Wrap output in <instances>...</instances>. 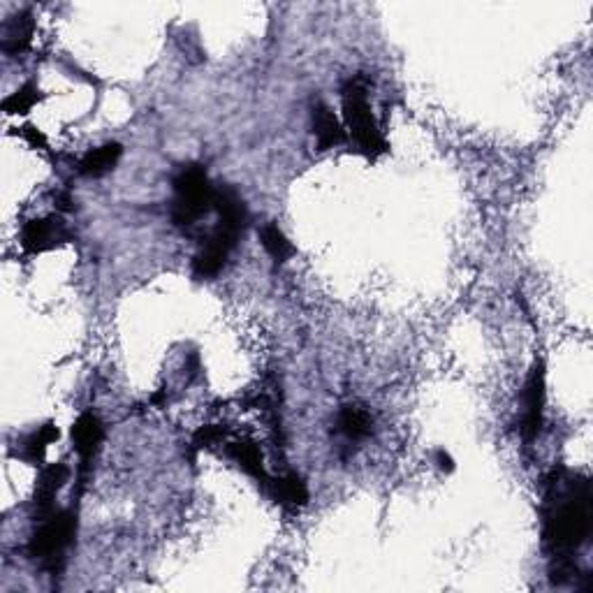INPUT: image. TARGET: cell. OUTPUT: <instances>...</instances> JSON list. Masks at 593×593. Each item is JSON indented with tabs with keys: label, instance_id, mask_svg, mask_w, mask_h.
<instances>
[{
	"label": "cell",
	"instance_id": "d6986e66",
	"mask_svg": "<svg viewBox=\"0 0 593 593\" xmlns=\"http://www.w3.org/2000/svg\"><path fill=\"white\" fill-rule=\"evenodd\" d=\"M40 102V89L35 84H24L21 89L14 91L12 95H7L3 102V109L7 116H17V114H28L31 109Z\"/></svg>",
	"mask_w": 593,
	"mask_h": 593
},
{
	"label": "cell",
	"instance_id": "30bf717a",
	"mask_svg": "<svg viewBox=\"0 0 593 593\" xmlns=\"http://www.w3.org/2000/svg\"><path fill=\"white\" fill-rule=\"evenodd\" d=\"M70 480V466L58 461V464H47L40 468L38 475V485H35V519L47 515L56 508L54 501L56 496L61 494V489L68 485Z\"/></svg>",
	"mask_w": 593,
	"mask_h": 593
},
{
	"label": "cell",
	"instance_id": "ba28073f",
	"mask_svg": "<svg viewBox=\"0 0 593 593\" xmlns=\"http://www.w3.org/2000/svg\"><path fill=\"white\" fill-rule=\"evenodd\" d=\"M105 441V427L102 420L95 413L86 411L77 417V422L72 424V448H75L79 457V473H86L93 464V459L98 457Z\"/></svg>",
	"mask_w": 593,
	"mask_h": 593
},
{
	"label": "cell",
	"instance_id": "4fadbf2b",
	"mask_svg": "<svg viewBox=\"0 0 593 593\" xmlns=\"http://www.w3.org/2000/svg\"><path fill=\"white\" fill-rule=\"evenodd\" d=\"M265 492L272 496L278 505H283V508H302V505H306L311 499L309 485H306V480L295 471H288L278 475V478L269 480Z\"/></svg>",
	"mask_w": 593,
	"mask_h": 593
},
{
	"label": "cell",
	"instance_id": "e0dca14e",
	"mask_svg": "<svg viewBox=\"0 0 593 593\" xmlns=\"http://www.w3.org/2000/svg\"><path fill=\"white\" fill-rule=\"evenodd\" d=\"M371 415L360 406H343L339 413V420H336V427H339V434H343L348 441H364L366 436L371 434Z\"/></svg>",
	"mask_w": 593,
	"mask_h": 593
},
{
	"label": "cell",
	"instance_id": "7a4b0ae2",
	"mask_svg": "<svg viewBox=\"0 0 593 593\" xmlns=\"http://www.w3.org/2000/svg\"><path fill=\"white\" fill-rule=\"evenodd\" d=\"M172 223L181 230L195 228L204 216L214 211L216 186L211 183L207 167L200 163L181 165L172 177Z\"/></svg>",
	"mask_w": 593,
	"mask_h": 593
},
{
	"label": "cell",
	"instance_id": "5bb4252c",
	"mask_svg": "<svg viewBox=\"0 0 593 593\" xmlns=\"http://www.w3.org/2000/svg\"><path fill=\"white\" fill-rule=\"evenodd\" d=\"M58 438H61V431H58L56 424H42V427L21 438L17 457L31 466H42V459H45L49 445L56 443Z\"/></svg>",
	"mask_w": 593,
	"mask_h": 593
},
{
	"label": "cell",
	"instance_id": "603a6c76",
	"mask_svg": "<svg viewBox=\"0 0 593 593\" xmlns=\"http://www.w3.org/2000/svg\"><path fill=\"white\" fill-rule=\"evenodd\" d=\"M56 200H58V202H61V204H58V209H63V211H65V209H70V204H72V200H70V195H65V193H61V195H58V197H56Z\"/></svg>",
	"mask_w": 593,
	"mask_h": 593
},
{
	"label": "cell",
	"instance_id": "9a60e30c",
	"mask_svg": "<svg viewBox=\"0 0 593 593\" xmlns=\"http://www.w3.org/2000/svg\"><path fill=\"white\" fill-rule=\"evenodd\" d=\"M123 156V146L119 142H107L86 153L79 163V174L89 179H100L107 172H112Z\"/></svg>",
	"mask_w": 593,
	"mask_h": 593
},
{
	"label": "cell",
	"instance_id": "8fae6325",
	"mask_svg": "<svg viewBox=\"0 0 593 593\" xmlns=\"http://www.w3.org/2000/svg\"><path fill=\"white\" fill-rule=\"evenodd\" d=\"M214 211L218 216V225L239 234H244L248 223H251V214H248L244 197H241L232 186H216Z\"/></svg>",
	"mask_w": 593,
	"mask_h": 593
},
{
	"label": "cell",
	"instance_id": "2e32d148",
	"mask_svg": "<svg viewBox=\"0 0 593 593\" xmlns=\"http://www.w3.org/2000/svg\"><path fill=\"white\" fill-rule=\"evenodd\" d=\"M35 33V21L31 12H19L17 17H12L5 26L3 35V51L7 56L24 54V51L31 47Z\"/></svg>",
	"mask_w": 593,
	"mask_h": 593
},
{
	"label": "cell",
	"instance_id": "44dd1931",
	"mask_svg": "<svg viewBox=\"0 0 593 593\" xmlns=\"http://www.w3.org/2000/svg\"><path fill=\"white\" fill-rule=\"evenodd\" d=\"M434 464H436L438 468H441L443 473H452V471H455V459H452L445 450H436Z\"/></svg>",
	"mask_w": 593,
	"mask_h": 593
},
{
	"label": "cell",
	"instance_id": "5b68a950",
	"mask_svg": "<svg viewBox=\"0 0 593 593\" xmlns=\"http://www.w3.org/2000/svg\"><path fill=\"white\" fill-rule=\"evenodd\" d=\"M241 237H244V234L223 228V225L216 223L214 230L202 239L200 251H197L193 258V276L197 281H211V278L221 274Z\"/></svg>",
	"mask_w": 593,
	"mask_h": 593
},
{
	"label": "cell",
	"instance_id": "7402d4cb",
	"mask_svg": "<svg viewBox=\"0 0 593 593\" xmlns=\"http://www.w3.org/2000/svg\"><path fill=\"white\" fill-rule=\"evenodd\" d=\"M24 137L28 139V142H31L33 149H45V146H47V139L42 137L40 130H35V128H31V126H26V128H24Z\"/></svg>",
	"mask_w": 593,
	"mask_h": 593
},
{
	"label": "cell",
	"instance_id": "9c48e42d",
	"mask_svg": "<svg viewBox=\"0 0 593 593\" xmlns=\"http://www.w3.org/2000/svg\"><path fill=\"white\" fill-rule=\"evenodd\" d=\"M225 457L232 459L248 478H253L262 489L269 485V473L265 468V455H262L260 443L251 436L234 438V441H225Z\"/></svg>",
	"mask_w": 593,
	"mask_h": 593
},
{
	"label": "cell",
	"instance_id": "8992f818",
	"mask_svg": "<svg viewBox=\"0 0 593 593\" xmlns=\"http://www.w3.org/2000/svg\"><path fill=\"white\" fill-rule=\"evenodd\" d=\"M545 401H547V385H545V364L536 362L531 366L529 378H526L522 390V422L519 431L526 443H533L543 431L545 422Z\"/></svg>",
	"mask_w": 593,
	"mask_h": 593
},
{
	"label": "cell",
	"instance_id": "52a82bcc",
	"mask_svg": "<svg viewBox=\"0 0 593 593\" xmlns=\"http://www.w3.org/2000/svg\"><path fill=\"white\" fill-rule=\"evenodd\" d=\"M19 241L28 255H40L68 244V241H72V232L61 221V216H42L33 218L21 228Z\"/></svg>",
	"mask_w": 593,
	"mask_h": 593
},
{
	"label": "cell",
	"instance_id": "ffe728a7",
	"mask_svg": "<svg viewBox=\"0 0 593 593\" xmlns=\"http://www.w3.org/2000/svg\"><path fill=\"white\" fill-rule=\"evenodd\" d=\"M225 438H228V429L223 424H207L193 436V445L197 450H209L218 443H225Z\"/></svg>",
	"mask_w": 593,
	"mask_h": 593
},
{
	"label": "cell",
	"instance_id": "ac0fdd59",
	"mask_svg": "<svg viewBox=\"0 0 593 593\" xmlns=\"http://www.w3.org/2000/svg\"><path fill=\"white\" fill-rule=\"evenodd\" d=\"M260 241H262V248H265L269 258H272L276 265H283V262H288L292 255H295V246H292V241L285 237V232L278 228L276 223L262 225Z\"/></svg>",
	"mask_w": 593,
	"mask_h": 593
},
{
	"label": "cell",
	"instance_id": "6da1fadb",
	"mask_svg": "<svg viewBox=\"0 0 593 593\" xmlns=\"http://www.w3.org/2000/svg\"><path fill=\"white\" fill-rule=\"evenodd\" d=\"M543 543L552 559V582L566 584L577 575L575 552L589 543L593 531V494L587 475L554 468L545 478Z\"/></svg>",
	"mask_w": 593,
	"mask_h": 593
},
{
	"label": "cell",
	"instance_id": "7c38bea8",
	"mask_svg": "<svg viewBox=\"0 0 593 593\" xmlns=\"http://www.w3.org/2000/svg\"><path fill=\"white\" fill-rule=\"evenodd\" d=\"M311 128H313V135H316V142H318L320 151H327V149H334V146H341L348 137L346 128H343V123L336 119L332 107H329L327 102H322V100H316L311 105Z\"/></svg>",
	"mask_w": 593,
	"mask_h": 593
},
{
	"label": "cell",
	"instance_id": "277c9868",
	"mask_svg": "<svg viewBox=\"0 0 593 593\" xmlns=\"http://www.w3.org/2000/svg\"><path fill=\"white\" fill-rule=\"evenodd\" d=\"M341 107H343V123H346V133L353 137L364 156L378 158L387 153V146L383 133H380L376 116L371 114L369 98H366V84L360 77L348 79L341 89Z\"/></svg>",
	"mask_w": 593,
	"mask_h": 593
},
{
	"label": "cell",
	"instance_id": "3957f363",
	"mask_svg": "<svg viewBox=\"0 0 593 593\" xmlns=\"http://www.w3.org/2000/svg\"><path fill=\"white\" fill-rule=\"evenodd\" d=\"M77 536V515L72 510H51L38 517V529L28 540V556L38 561L42 568L51 573H61L65 554L75 543Z\"/></svg>",
	"mask_w": 593,
	"mask_h": 593
}]
</instances>
